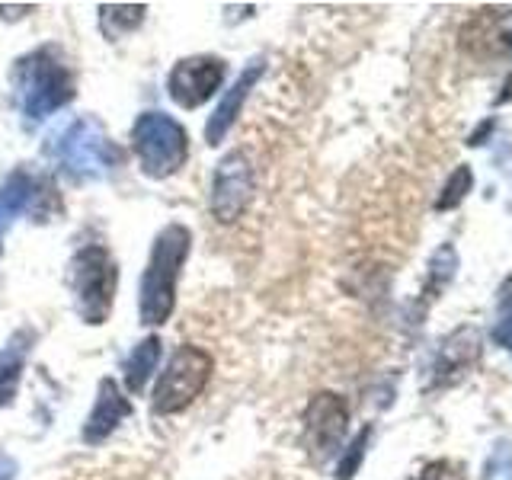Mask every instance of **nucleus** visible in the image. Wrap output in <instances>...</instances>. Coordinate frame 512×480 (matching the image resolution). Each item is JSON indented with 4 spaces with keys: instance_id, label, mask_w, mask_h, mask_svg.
Wrapping results in <instances>:
<instances>
[{
    "instance_id": "2",
    "label": "nucleus",
    "mask_w": 512,
    "mask_h": 480,
    "mask_svg": "<svg viewBox=\"0 0 512 480\" xmlns=\"http://www.w3.org/2000/svg\"><path fill=\"white\" fill-rule=\"evenodd\" d=\"M119 269L112 263L109 250L84 247L71 260V285L77 295V311L87 324H103L112 311V295H116Z\"/></svg>"
},
{
    "instance_id": "15",
    "label": "nucleus",
    "mask_w": 512,
    "mask_h": 480,
    "mask_svg": "<svg viewBox=\"0 0 512 480\" xmlns=\"http://www.w3.org/2000/svg\"><path fill=\"white\" fill-rule=\"evenodd\" d=\"M471 183H474L471 167H464V164H461L452 176H448V183H445V189H442V196L436 199V208H439V212H448V208L461 205L464 196L471 192Z\"/></svg>"
},
{
    "instance_id": "14",
    "label": "nucleus",
    "mask_w": 512,
    "mask_h": 480,
    "mask_svg": "<svg viewBox=\"0 0 512 480\" xmlns=\"http://www.w3.org/2000/svg\"><path fill=\"white\" fill-rule=\"evenodd\" d=\"M20 368H23V349H4L0 352V404L16 394V384H20Z\"/></svg>"
},
{
    "instance_id": "19",
    "label": "nucleus",
    "mask_w": 512,
    "mask_h": 480,
    "mask_svg": "<svg viewBox=\"0 0 512 480\" xmlns=\"http://www.w3.org/2000/svg\"><path fill=\"white\" fill-rule=\"evenodd\" d=\"M503 39H506V48L512 52V16H509V23H506V32H503Z\"/></svg>"
},
{
    "instance_id": "8",
    "label": "nucleus",
    "mask_w": 512,
    "mask_h": 480,
    "mask_svg": "<svg viewBox=\"0 0 512 480\" xmlns=\"http://www.w3.org/2000/svg\"><path fill=\"white\" fill-rule=\"evenodd\" d=\"M250 189H253V176L250 164L244 154H228L215 170V183H212V215L215 221H237L244 215V208L250 202Z\"/></svg>"
},
{
    "instance_id": "9",
    "label": "nucleus",
    "mask_w": 512,
    "mask_h": 480,
    "mask_svg": "<svg viewBox=\"0 0 512 480\" xmlns=\"http://www.w3.org/2000/svg\"><path fill=\"white\" fill-rule=\"evenodd\" d=\"M480 356V333L474 327L455 330L448 340L439 346V356L432 362V375H436V384H455L458 378L468 375V368L477 362Z\"/></svg>"
},
{
    "instance_id": "7",
    "label": "nucleus",
    "mask_w": 512,
    "mask_h": 480,
    "mask_svg": "<svg viewBox=\"0 0 512 480\" xmlns=\"http://www.w3.org/2000/svg\"><path fill=\"white\" fill-rule=\"evenodd\" d=\"M221 80H224V61L212 55H199V58H183L176 64L167 77V87L183 109H196L221 87Z\"/></svg>"
},
{
    "instance_id": "6",
    "label": "nucleus",
    "mask_w": 512,
    "mask_h": 480,
    "mask_svg": "<svg viewBox=\"0 0 512 480\" xmlns=\"http://www.w3.org/2000/svg\"><path fill=\"white\" fill-rule=\"evenodd\" d=\"M349 423V407L340 394H317L308 410H304V432H308V445L317 458H330L340 452L343 436Z\"/></svg>"
},
{
    "instance_id": "12",
    "label": "nucleus",
    "mask_w": 512,
    "mask_h": 480,
    "mask_svg": "<svg viewBox=\"0 0 512 480\" xmlns=\"http://www.w3.org/2000/svg\"><path fill=\"white\" fill-rule=\"evenodd\" d=\"M157 359H160V340H157V336H151V340H144L132 352V356H128V362H125V384H128V391L138 394L144 388V381L151 378Z\"/></svg>"
},
{
    "instance_id": "10",
    "label": "nucleus",
    "mask_w": 512,
    "mask_h": 480,
    "mask_svg": "<svg viewBox=\"0 0 512 480\" xmlns=\"http://www.w3.org/2000/svg\"><path fill=\"white\" fill-rule=\"evenodd\" d=\"M125 416H128V400L119 394L116 381L103 378L100 381V394H96V404H93V413H90L87 429H84V439L87 442H103L109 432L125 420Z\"/></svg>"
},
{
    "instance_id": "16",
    "label": "nucleus",
    "mask_w": 512,
    "mask_h": 480,
    "mask_svg": "<svg viewBox=\"0 0 512 480\" xmlns=\"http://www.w3.org/2000/svg\"><path fill=\"white\" fill-rule=\"evenodd\" d=\"M484 480H512V442L500 439L484 461Z\"/></svg>"
},
{
    "instance_id": "17",
    "label": "nucleus",
    "mask_w": 512,
    "mask_h": 480,
    "mask_svg": "<svg viewBox=\"0 0 512 480\" xmlns=\"http://www.w3.org/2000/svg\"><path fill=\"white\" fill-rule=\"evenodd\" d=\"M368 439H372V429L365 426V429L359 432V439L349 445V452H346L343 461H340V471H336V474H340V480H352V474H356V468H359L362 458H365V445H368Z\"/></svg>"
},
{
    "instance_id": "1",
    "label": "nucleus",
    "mask_w": 512,
    "mask_h": 480,
    "mask_svg": "<svg viewBox=\"0 0 512 480\" xmlns=\"http://www.w3.org/2000/svg\"><path fill=\"white\" fill-rule=\"evenodd\" d=\"M189 253V231L183 224H170L167 231H160L154 240L148 269L141 276V324H164L173 311L176 295V276Z\"/></svg>"
},
{
    "instance_id": "5",
    "label": "nucleus",
    "mask_w": 512,
    "mask_h": 480,
    "mask_svg": "<svg viewBox=\"0 0 512 480\" xmlns=\"http://www.w3.org/2000/svg\"><path fill=\"white\" fill-rule=\"evenodd\" d=\"M13 80L29 116H48L52 109L71 100V74L58 61L48 58V52L26 55L16 64Z\"/></svg>"
},
{
    "instance_id": "4",
    "label": "nucleus",
    "mask_w": 512,
    "mask_h": 480,
    "mask_svg": "<svg viewBox=\"0 0 512 480\" xmlns=\"http://www.w3.org/2000/svg\"><path fill=\"white\" fill-rule=\"evenodd\" d=\"M212 356L196 346H180L170 356L164 375L157 381V391H154V410L157 413H180L186 410L192 400H196L208 378H212Z\"/></svg>"
},
{
    "instance_id": "11",
    "label": "nucleus",
    "mask_w": 512,
    "mask_h": 480,
    "mask_svg": "<svg viewBox=\"0 0 512 480\" xmlns=\"http://www.w3.org/2000/svg\"><path fill=\"white\" fill-rule=\"evenodd\" d=\"M260 74H263V61H253V68L240 74V77H237V84L231 87V93L221 100V106L215 109V116L208 119V128H205V138L212 141V144H218L224 135H228L231 122L240 116V106H244L247 93H250V87L256 84V77H260Z\"/></svg>"
},
{
    "instance_id": "3",
    "label": "nucleus",
    "mask_w": 512,
    "mask_h": 480,
    "mask_svg": "<svg viewBox=\"0 0 512 480\" xmlns=\"http://www.w3.org/2000/svg\"><path fill=\"white\" fill-rule=\"evenodd\" d=\"M132 144L138 154L141 170L160 180V176H170L186 164L189 154V138L183 132V125H176L170 116H160V112H148L135 122Z\"/></svg>"
},
{
    "instance_id": "18",
    "label": "nucleus",
    "mask_w": 512,
    "mask_h": 480,
    "mask_svg": "<svg viewBox=\"0 0 512 480\" xmlns=\"http://www.w3.org/2000/svg\"><path fill=\"white\" fill-rule=\"evenodd\" d=\"M416 480H464V464L448 461V458L432 461V464H426L423 474L416 477Z\"/></svg>"
},
{
    "instance_id": "13",
    "label": "nucleus",
    "mask_w": 512,
    "mask_h": 480,
    "mask_svg": "<svg viewBox=\"0 0 512 480\" xmlns=\"http://www.w3.org/2000/svg\"><path fill=\"white\" fill-rule=\"evenodd\" d=\"M490 336L506 356H512V276L500 288V304H496V320H493Z\"/></svg>"
}]
</instances>
